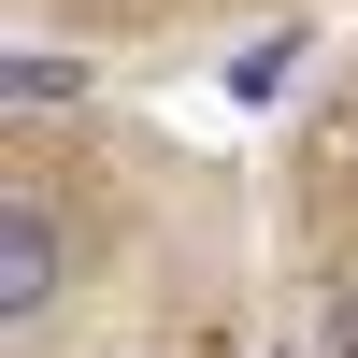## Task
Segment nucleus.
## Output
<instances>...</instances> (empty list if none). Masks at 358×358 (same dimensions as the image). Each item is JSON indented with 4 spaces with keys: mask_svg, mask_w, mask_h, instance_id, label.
Listing matches in <instances>:
<instances>
[{
    "mask_svg": "<svg viewBox=\"0 0 358 358\" xmlns=\"http://www.w3.org/2000/svg\"><path fill=\"white\" fill-rule=\"evenodd\" d=\"M57 301V201H0V315Z\"/></svg>",
    "mask_w": 358,
    "mask_h": 358,
    "instance_id": "obj_1",
    "label": "nucleus"
},
{
    "mask_svg": "<svg viewBox=\"0 0 358 358\" xmlns=\"http://www.w3.org/2000/svg\"><path fill=\"white\" fill-rule=\"evenodd\" d=\"M72 86H86L72 57H15V115H57V101H72Z\"/></svg>",
    "mask_w": 358,
    "mask_h": 358,
    "instance_id": "obj_2",
    "label": "nucleus"
},
{
    "mask_svg": "<svg viewBox=\"0 0 358 358\" xmlns=\"http://www.w3.org/2000/svg\"><path fill=\"white\" fill-rule=\"evenodd\" d=\"M344 358H358V301H344Z\"/></svg>",
    "mask_w": 358,
    "mask_h": 358,
    "instance_id": "obj_3",
    "label": "nucleus"
}]
</instances>
